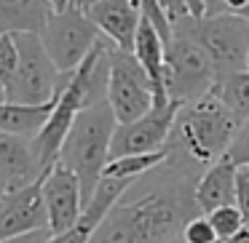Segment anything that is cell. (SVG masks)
<instances>
[{
    "label": "cell",
    "instance_id": "cell-1",
    "mask_svg": "<svg viewBox=\"0 0 249 243\" xmlns=\"http://www.w3.org/2000/svg\"><path fill=\"white\" fill-rule=\"evenodd\" d=\"M196 184L198 174L163 158L129 184L89 243H185V225L201 214Z\"/></svg>",
    "mask_w": 249,
    "mask_h": 243
},
{
    "label": "cell",
    "instance_id": "cell-2",
    "mask_svg": "<svg viewBox=\"0 0 249 243\" xmlns=\"http://www.w3.org/2000/svg\"><path fill=\"white\" fill-rule=\"evenodd\" d=\"M241 120L220 102L214 91L196 102L179 104L166 142V161L190 174H204L206 166L228 155Z\"/></svg>",
    "mask_w": 249,
    "mask_h": 243
},
{
    "label": "cell",
    "instance_id": "cell-3",
    "mask_svg": "<svg viewBox=\"0 0 249 243\" xmlns=\"http://www.w3.org/2000/svg\"><path fill=\"white\" fill-rule=\"evenodd\" d=\"M118 118H115L110 102H97L89 104L78 113L75 123H72L70 134H67L65 145L59 150V161L70 166L81 179L83 190V206L94 195L99 179L105 174V166L110 161V145H113V134Z\"/></svg>",
    "mask_w": 249,
    "mask_h": 243
},
{
    "label": "cell",
    "instance_id": "cell-4",
    "mask_svg": "<svg viewBox=\"0 0 249 243\" xmlns=\"http://www.w3.org/2000/svg\"><path fill=\"white\" fill-rule=\"evenodd\" d=\"M172 24L188 30L206 49V54L212 56V65H214L217 81L236 70H247L249 19L238 16V14H204V16L185 14Z\"/></svg>",
    "mask_w": 249,
    "mask_h": 243
},
{
    "label": "cell",
    "instance_id": "cell-5",
    "mask_svg": "<svg viewBox=\"0 0 249 243\" xmlns=\"http://www.w3.org/2000/svg\"><path fill=\"white\" fill-rule=\"evenodd\" d=\"M163 83H166V97L179 104L206 97L217 83V72L206 49L188 30L174 27V24H172V38L166 40Z\"/></svg>",
    "mask_w": 249,
    "mask_h": 243
},
{
    "label": "cell",
    "instance_id": "cell-6",
    "mask_svg": "<svg viewBox=\"0 0 249 243\" xmlns=\"http://www.w3.org/2000/svg\"><path fill=\"white\" fill-rule=\"evenodd\" d=\"M14 40L19 49V67L11 88H8V99L24 104H43L56 99L62 83H65V72H59V67L54 65L40 35L17 32Z\"/></svg>",
    "mask_w": 249,
    "mask_h": 243
},
{
    "label": "cell",
    "instance_id": "cell-7",
    "mask_svg": "<svg viewBox=\"0 0 249 243\" xmlns=\"http://www.w3.org/2000/svg\"><path fill=\"white\" fill-rule=\"evenodd\" d=\"M99 38H102V32L94 24V19L89 16L86 8L75 6V3L51 14V19L40 32V40H43L49 56L54 59V65L59 67V72L75 70L86 59L89 51L99 43Z\"/></svg>",
    "mask_w": 249,
    "mask_h": 243
},
{
    "label": "cell",
    "instance_id": "cell-8",
    "mask_svg": "<svg viewBox=\"0 0 249 243\" xmlns=\"http://www.w3.org/2000/svg\"><path fill=\"white\" fill-rule=\"evenodd\" d=\"M107 102L118 123H129L145 115L156 104V91L134 51L110 46V81Z\"/></svg>",
    "mask_w": 249,
    "mask_h": 243
},
{
    "label": "cell",
    "instance_id": "cell-9",
    "mask_svg": "<svg viewBox=\"0 0 249 243\" xmlns=\"http://www.w3.org/2000/svg\"><path fill=\"white\" fill-rule=\"evenodd\" d=\"M177 110H179V102L169 99L163 104H153L137 120L118 123L115 126V134H113V145H110V158L163 150L169 142V134H172Z\"/></svg>",
    "mask_w": 249,
    "mask_h": 243
},
{
    "label": "cell",
    "instance_id": "cell-10",
    "mask_svg": "<svg viewBox=\"0 0 249 243\" xmlns=\"http://www.w3.org/2000/svg\"><path fill=\"white\" fill-rule=\"evenodd\" d=\"M40 182H43V203L51 235L70 230L83 211V190L78 174L62 161H56L51 168H46Z\"/></svg>",
    "mask_w": 249,
    "mask_h": 243
},
{
    "label": "cell",
    "instance_id": "cell-11",
    "mask_svg": "<svg viewBox=\"0 0 249 243\" xmlns=\"http://www.w3.org/2000/svg\"><path fill=\"white\" fill-rule=\"evenodd\" d=\"M49 227V214L43 203V182H33L27 187H19L6 193L0 203V241L17 235H27L35 230Z\"/></svg>",
    "mask_w": 249,
    "mask_h": 243
},
{
    "label": "cell",
    "instance_id": "cell-12",
    "mask_svg": "<svg viewBox=\"0 0 249 243\" xmlns=\"http://www.w3.org/2000/svg\"><path fill=\"white\" fill-rule=\"evenodd\" d=\"M134 179H121V177H102L94 190V195L89 198V203L83 206L78 222L65 232H56L51 235L46 243H89L91 235L97 232V227L102 225V219L107 216V211L113 209V203L121 198V195L129 190V184Z\"/></svg>",
    "mask_w": 249,
    "mask_h": 243
},
{
    "label": "cell",
    "instance_id": "cell-13",
    "mask_svg": "<svg viewBox=\"0 0 249 243\" xmlns=\"http://www.w3.org/2000/svg\"><path fill=\"white\" fill-rule=\"evenodd\" d=\"M43 177V166L38 161L33 136L0 131V184L11 190L27 187Z\"/></svg>",
    "mask_w": 249,
    "mask_h": 243
},
{
    "label": "cell",
    "instance_id": "cell-14",
    "mask_svg": "<svg viewBox=\"0 0 249 243\" xmlns=\"http://www.w3.org/2000/svg\"><path fill=\"white\" fill-rule=\"evenodd\" d=\"M86 11L113 46L134 51V38L142 22V11L134 0H99Z\"/></svg>",
    "mask_w": 249,
    "mask_h": 243
},
{
    "label": "cell",
    "instance_id": "cell-15",
    "mask_svg": "<svg viewBox=\"0 0 249 243\" xmlns=\"http://www.w3.org/2000/svg\"><path fill=\"white\" fill-rule=\"evenodd\" d=\"M236 177H238V166L228 155H222L220 161L206 166V171L198 177V184H196V200H198L201 214H209L220 206L236 203Z\"/></svg>",
    "mask_w": 249,
    "mask_h": 243
},
{
    "label": "cell",
    "instance_id": "cell-16",
    "mask_svg": "<svg viewBox=\"0 0 249 243\" xmlns=\"http://www.w3.org/2000/svg\"><path fill=\"white\" fill-rule=\"evenodd\" d=\"M134 54L140 59V65L145 67L147 78L153 83V91H156V104L169 102L166 97V83H163V62H166V40L161 38L153 22L147 16H142L140 30H137L134 38Z\"/></svg>",
    "mask_w": 249,
    "mask_h": 243
},
{
    "label": "cell",
    "instance_id": "cell-17",
    "mask_svg": "<svg viewBox=\"0 0 249 243\" xmlns=\"http://www.w3.org/2000/svg\"><path fill=\"white\" fill-rule=\"evenodd\" d=\"M51 0H0V32H43L54 14Z\"/></svg>",
    "mask_w": 249,
    "mask_h": 243
},
{
    "label": "cell",
    "instance_id": "cell-18",
    "mask_svg": "<svg viewBox=\"0 0 249 243\" xmlns=\"http://www.w3.org/2000/svg\"><path fill=\"white\" fill-rule=\"evenodd\" d=\"M56 99L43 104H24V102H0V131L22 136H38V131L46 126Z\"/></svg>",
    "mask_w": 249,
    "mask_h": 243
},
{
    "label": "cell",
    "instance_id": "cell-19",
    "mask_svg": "<svg viewBox=\"0 0 249 243\" xmlns=\"http://www.w3.org/2000/svg\"><path fill=\"white\" fill-rule=\"evenodd\" d=\"M212 91L220 97V102L236 115L238 120L249 118V67L247 70H236L231 75H222L214 83Z\"/></svg>",
    "mask_w": 249,
    "mask_h": 243
},
{
    "label": "cell",
    "instance_id": "cell-20",
    "mask_svg": "<svg viewBox=\"0 0 249 243\" xmlns=\"http://www.w3.org/2000/svg\"><path fill=\"white\" fill-rule=\"evenodd\" d=\"M166 158V147L156 152H137V155H121V158H110L105 166L102 177H121V179H137L142 174H147L150 168H156L158 163Z\"/></svg>",
    "mask_w": 249,
    "mask_h": 243
},
{
    "label": "cell",
    "instance_id": "cell-21",
    "mask_svg": "<svg viewBox=\"0 0 249 243\" xmlns=\"http://www.w3.org/2000/svg\"><path fill=\"white\" fill-rule=\"evenodd\" d=\"M206 216H209L212 227L217 230V238H220V241H231L233 235H238V232L244 230V216H241V211H238L236 203L220 206V209L209 211Z\"/></svg>",
    "mask_w": 249,
    "mask_h": 243
},
{
    "label": "cell",
    "instance_id": "cell-22",
    "mask_svg": "<svg viewBox=\"0 0 249 243\" xmlns=\"http://www.w3.org/2000/svg\"><path fill=\"white\" fill-rule=\"evenodd\" d=\"M17 67H19V49H17V40H14L11 32H0V83L3 88H11L14 75H17Z\"/></svg>",
    "mask_w": 249,
    "mask_h": 243
},
{
    "label": "cell",
    "instance_id": "cell-23",
    "mask_svg": "<svg viewBox=\"0 0 249 243\" xmlns=\"http://www.w3.org/2000/svg\"><path fill=\"white\" fill-rule=\"evenodd\" d=\"M182 241L185 243H214V241H220V238H217V230L212 227L209 216L198 214V216H193V219L185 225Z\"/></svg>",
    "mask_w": 249,
    "mask_h": 243
},
{
    "label": "cell",
    "instance_id": "cell-24",
    "mask_svg": "<svg viewBox=\"0 0 249 243\" xmlns=\"http://www.w3.org/2000/svg\"><path fill=\"white\" fill-rule=\"evenodd\" d=\"M228 158L236 166H249V118L241 120L236 136H233L231 147H228Z\"/></svg>",
    "mask_w": 249,
    "mask_h": 243
},
{
    "label": "cell",
    "instance_id": "cell-25",
    "mask_svg": "<svg viewBox=\"0 0 249 243\" xmlns=\"http://www.w3.org/2000/svg\"><path fill=\"white\" fill-rule=\"evenodd\" d=\"M236 206L244 216V227L249 230V166H238L236 177Z\"/></svg>",
    "mask_w": 249,
    "mask_h": 243
},
{
    "label": "cell",
    "instance_id": "cell-26",
    "mask_svg": "<svg viewBox=\"0 0 249 243\" xmlns=\"http://www.w3.org/2000/svg\"><path fill=\"white\" fill-rule=\"evenodd\" d=\"M247 0H204L206 14H238Z\"/></svg>",
    "mask_w": 249,
    "mask_h": 243
},
{
    "label": "cell",
    "instance_id": "cell-27",
    "mask_svg": "<svg viewBox=\"0 0 249 243\" xmlns=\"http://www.w3.org/2000/svg\"><path fill=\"white\" fill-rule=\"evenodd\" d=\"M51 238V230H35V232H27V235H17V238H8V241H0V243H46Z\"/></svg>",
    "mask_w": 249,
    "mask_h": 243
},
{
    "label": "cell",
    "instance_id": "cell-28",
    "mask_svg": "<svg viewBox=\"0 0 249 243\" xmlns=\"http://www.w3.org/2000/svg\"><path fill=\"white\" fill-rule=\"evenodd\" d=\"M161 3H163V8H166V14H169V19H172V22H177L179 16L190 14L188 8H185V3H182V0H161Z\"/></svg>",
    "mask_w": 249,
    "mask_h": 243
},
{
    "label": "cell",
    "instance_id": "cell-29",
    "mask_svg": "<svg viewBox=\"0 0 249 243\" xmlns=\"http://www.w3.org/2000/svg\"><path fill=\"white\" fill-rule=\"evenodd\" d=\"M185 3V8H188L193 16H204L206 14V8H204V0H182Z\"/></svg>",
    "mask_w": 249,
    "mask_h": 243
},
{
    "label": "cell",
    "instance_id": "cell-30",
    "mask_svg": "<svg viewBox=\"0 0 249 243\" xmlns=\"http://www.w3.org/2000/svg\"><path fill=\"white\" fill-rule=\"evenodd\" d=\"M228 243H249V230H247V227H244V230L238 232V235H233V238H231V241H228Z\"/></svg>",
    "mask_w": 249,
    "mask_h": 243
},
{
    "label": "cell",
    "instance_id": "cell-31",
    "mask_svg": "<svg viewBox=\"0 0 249 243\" xmlns=\"http://www.w3.org/2000/svg\"><path fill=\"white\" fill-rule=\"evenodd\" d=\"M70 3H75V6H81V8H89V6H94V3H99V0H70Z\"/></svg>",
    "mask_w": 249,
    "mask_h": 243
},
{
    "label": "cell",
    "instance_id": "cell-32",
    "mask_svg": "<svg viewBox=\"0 0 249 243\" xmlns=\"http://www.w3.org/2000/svg\"><path fill=\"white\" fill-rule=\"evenodd\" d=\"M51 3H54L56 11H59V8H65V6H70V0H51Z\"/></svg>",
    "mask_w": 249,
    "mask_h": 243
},
{
    "label": "cell",
    "instance_id": "cell-33",
    "mask_svg": "<svg viewBox=\"0 0 249 243\" xmlns=\"http://www.w3.org/2000/svg\"><path fill=\"white\" fill-rule=\"evenodd\" d=\"M8 99V94H6V88H3V83H0V102H6Z\"/></svg>",
    "mask_w": 249,
    "mask_h": 243
},
{
    "label": "cell",
    "instance_id": "cell-34",
    "mask_svg": "<svg viewBox=\"0 0 249 243\" xmlns=\"http://www.w3.org/2000/svg\"><path fill=\"white\" fill-rule=\"evenodd\" d=\"M6 193H8V190L3 187V184H0V203H3V198H6Z\"/></svg>",
    "mask_w": 249,
    "mask_h": 243
},
{
    "label": "cell",
    "instance_id": "cell-35",
    "mask_svg": "<svg viewBox=\"0 0 249 243\" xmlns=\"http://www.w3.org/2000/svg\"><path fill=\"white\" fill-rule=\"evenodd\" d=\"M247 67H249V62H247Z\"/></svg>",
    "mask_w": 249,
    "mask_h": 243
}]
</instances>
